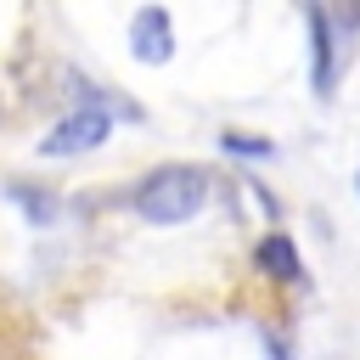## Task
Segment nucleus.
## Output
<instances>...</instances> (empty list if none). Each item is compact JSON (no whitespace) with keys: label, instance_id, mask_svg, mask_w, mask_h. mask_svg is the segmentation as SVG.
<instances>
[{"label":"nucleus","instance_id":"nucleus-1","mask_svg":"<svg viewBox=\"0 0 360 360\" xmlns=\"http://www.w3.org/2000/svg\"><path fill=\"white\" fill-rule=\"evenodd\" d=\"M208 202V174L191 163H169L158 174H146V186L135 191V214L152 225H180Z\"/></svg>","mask_w":360,"mask_h":360},{"label":"nucleus","instance_id":"nucleus-4","mask_svg":"<svg viewBox=\"0 0 360 360\" xmlns=\"http://www.w3.org/2000/svg\"><path fill=\"white\" fill-rule=\"evenodd\" d=\"M304 22H309V79H315V90L326 96L332 90V17L321 11V6H309L304 11Z\"/></svg>","mask_w":360,"mask_h":360},{"label":"nucleus","instance_id":"nucleus-5","mask_svg":"<svg viewBox=\"0 0 360 360\" xmlns=\"http://www.w3.org/2000/svg\"><path fill=\"white\" fill-rule=\"evenodd\" d=\"M259 270H264V276H276V281H298V276H304L298 248H292L281 231H270V236L259 242Z\"/></svg>","mask_w":360,"mask_h":360},{"label":"nucleus","instance_id":"nucleus-2","mask_svg":"<svg viewBox=\"0 0 360 360\" xmlns=\"http://www.w3.org/2000/svg\"><path fill=\"white\" fill-rule=\"evenodd\" d=\"M107 124H112V118H107V101H101V90H96L79 112H68V118H62V124L39 141V152H45V158H73V152H90V146H101V141H107Z\"/></svg>","mask_w":360,"mask_h":360},{"label":"nucleus","instance_id":"nucleus-6","mask_svg":"<svg viewBox=\"0 0 360 360\" xmlns=\"http://www.w3.org/2000/svg\"><path fill=\"white\" fill-rule=\"evenodd\" d=\"M219 141H225V152H242V158H270L276 152L270 141H253V135H236V129H225Z\"/></svg>","mask_w":360,"mask_h":360},{"label":"nucleus","instance_id":"nucleus-3","mask_svg":"<svg viewBox=\"0 0 360 360\" xmlns=\"http://www.w3.org/2000/svg\"><path fill=\"white\" fill-rule=\"evenodd\" d=\"M129 45H135V56H141V62H169V51H174L169 11H163V6H141V11H135V22H129Z\"/></svg>","mask_w":360,"mask_h":360},{"label":"nucleus","instance_id":"nucleus-7","mask_svg":"<svg viewBox=\"0 0 360 360\" xmlns=\"http://www.w3.org/2000/svg\"><path fill=\"white\" fill-rule=\"evenodd\" d=\"M17 202L34 214V225H45V219H51V208H56V202H51V197H39V191H17Z\"/></svg>","mask_w":360,"mask_h":360}]
</instances>
